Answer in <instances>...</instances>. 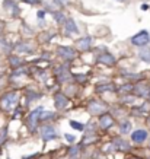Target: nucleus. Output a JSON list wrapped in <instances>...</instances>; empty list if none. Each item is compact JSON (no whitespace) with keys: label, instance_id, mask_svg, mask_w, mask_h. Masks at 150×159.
Segmentation results:
<instances>
[{"label":"nucleus","instance_id":"f257e3e1","mask_svg":"<svg viewBox=\"0 0 150 159\" xmlns=\"http://www.w3.org/2000/svg\"><path fill=\"white\" fill-rule=\"evenodd\" d=\"M149 41H150V34L147 31H140V32H137V34L131 38L133 45H137V47H143L146 44H149Z\"/></svg>","mask_w":150,"mask_h":159},{"label":"nucleus","instance_id":"f03ea898","mask_svg":"<svg viewBox=\"0 0 150 159\" xmlns=\"http://www.w3.org/2000/svg\"><path fill=\"white\" fill-rule=\"evenodd\" d=\"M18 101V97L15 95V93H10V95H6L3 99H2V107L5 108V110H10L12 107L16 104Z\"/></svg>","mask_w":150,"mask_h":159},{"label":"nucleus","instance_id":"7ed1b4c3","mask_svg":"<svg viewBox=\"0 0 150 159\" xmlns=\"http://www.w3.org/2000/svg\"><path fill=\"white\" fill-rule=\"evenodd\" d=\"M131 139H133V142H136V143H141V142H144V140L147 139V131H144V130L134 131V133L131 134Z\"/></svg>","mask_w":150,"mask_h":159},{"label":"nucleus","instance_id":"20e7f679","mask_svg":"<svg viewBox=\"0 0 150 159\" xmlns=\"http://www.w3.org/2000/svg\"><path fill=\"white\" fill-rule=\"evenodd\" d=\"M54 137H57V133L54 131V129L51 125H45L42 129V139L50 140V139H54Z\"/></svg>","mask_w":150,"mask_h":159},{"label":"nucleus","instance_id":"39448f33","mask_svg":"<svg viewBox=\"0 0 150 159\" xmlns=\"http://www.w3.org/2000/svg\"><path fill=\"white\" fill-rule=\"evenodd\" d=\"M90 44H92V38L90 37H85V38H80L77 41V47H79V50L86 51V50H89Z\"/></svg>","mask_w":150,"mask_h":159},{"label":"nucleus","instance_id":"423d86ee","mask_svg":"<svg viewBox=\"0 0 150 159\" xmlns=\"http://www.w3.org/2000/svg\"><path fill=\"white\" fill-rule=\"evenodd\" d=\"M99 61L104 63V64H108V66H111L115 63V57L109 53H104L102 56H99Z\"/></svg>","mask_w":150,"mask_h":159},{"label":"nucleus","instance_id":"0eeeda50","mask_svg":"<svg viewBox=\"0 0 150 159\" xmlns=\"http://www.w3.org/2000/svg\"><path fill=\"white\" fill-rule=\"evenodd\" d=\"M58 54L63 56L64 58H73L74 56H76L72 48H64V47H60V48H58Z\"/></svg>","mask_w":150,"mask_h":159},{"label":"nucleus","instance_id":"6e6552de","mask_svg":"<svg viewBox=\"0 0 150 159\" xmlns=\"http://www.w3.org/2000/svg\"><path fill=\"white\" fill-rule=\"evenodd\" d=\"M66 29H67L68 32H72V34H77L79 32V29L76 28V24H74V20L73 19L66 20Z\"/></svg>","mask_w":150,"mask_h":159},{"label":"nucleus","instance_id":"1a4fd4ad","mask_svg":"<svg viewBox=\"0 0 150 159\" xmlns=\"http://www.w3.org/2000/svg\"><path fill=\"white\" fill-rule=\"evenodd\" d=\"M139 57H140L144 63H150V48L141 50L140 54H139Z\"/></svg>","mask_w":150,"mask_h":159},{"label":"nucleus","instance_id":"9d476101","mask_svg":"<svg viewBox=\"0 0 150 159\" xmlns=\"http://www.w3.org/2000/svg\"><path fill=\"white\" fill-rule=\"evenodd\" d=\"M66 104H67V98L66 97H63V95H57L55 97V107L57 108H63Z\"/></svg>","mask_w":150,"mask_h":159},{"label":"nucleus","instance_id":"9b49d317","mask_svg":"<svg viewBox=\"0 0 150 159\" xmlns=\"http://www.w3.org/2000/svg\"><path fill=\"white\" fill-rule=\"evenodd\" d=\"M112 124V118L109 116H105L101 118V125L104 127V129H107V127H109V125Z\"/></svg>","mask_w":150,"mask_h":159},{"label":"nucleus","instance_id":"f8f14e48","mask_svg":"<svg viewBox=\"0 0 150 159\" xmlns=\"http://www.w3.org/2000/svg\"><path fill=\"white\" fill-rule=\"evenodd\" d=\"M70 124H72V127H74V129H77V130H83V124H80V123H76V121H72Z\"/></svg>","mask_w":150,"mask_h":159},{"label":"nucleus","instance_id":"ddd939ff","mask_svg":"<svg viewBox=\"0 0 150 159\" xmlns=\"http://www.w3.org/2000/svg\"><path fill=\"white\" fill-rule=\"evenodd\" d=\"M63 13H54V19H57L58 22H61L63 20V16H61Z\"/></svg>","mask_w":150,"mask_h":159},{"label":"nucleus","instance_id":"4468645a","mask_svg":"<svg viewBox=\"0 0 150 159\" xmlns=\"http://www.w3.org/2000/svg\"><path fill=\"white\" fill-rule=\"evenodd\" d=\"M42 18H45V10H39L38 12V19H42Z\"/></svg>","mask_w":150,"mask_h":159},{"label":"nucleus","instance_id":"2eb2a0df","mask_svg":"<svg viewBox=\"0 0 150 159\" xmlns=\"http://www.w3.org/2000/svg\"><path fill=\"white\" fill-rule=\"evenodd\" d=\"M55 2H58V5H61V6L67 5V3H68V0H55Z\"/></svg>","mask_w":150,"mask_h":159},{"label":"nucleus","instance_id":"dca6fc26","mask_svg":"<svg viewBox=\"0 0 150 159\" xmlns=\"http://www.w3.org/2000/svg\"><path fill=\"white\" fill-rule=\"evenodd\" d=\"M66 139L70 140V142H73V140H74V137H73V136H67V134H66Z\"/></svg>","mask_w":150,"mask_h":159},{"label":"nucleus","instance_id":"f3484780","mask_svg":"<svg viewBox=\"0 0 150 159\" xmlns=\"http://www.w3.org/2000/svg\"><path fill=\"white\" fill-rule=\"evenodd\" d=\"M141 9H143V10H147V9H149V6H147V5H143V6H141Z\"/></svg>","mask_w":150,"mask_h":159},{"label":"nucleus","instance_id":"a211bd4d","mask_svg":"<svg viewBox=\"0 0 150 159\" xmlns=\"http://www.w3.org/2000/svg\"><path fill=\"white\" fill-rule=\"evenodd\" d=\"M118 2H122V0H118Z\"/></svg>","mask_w":150,"mask_h":159}]
</instances>
